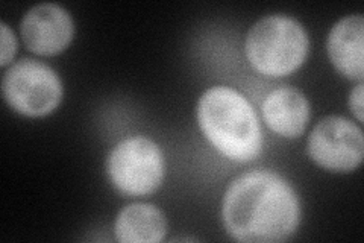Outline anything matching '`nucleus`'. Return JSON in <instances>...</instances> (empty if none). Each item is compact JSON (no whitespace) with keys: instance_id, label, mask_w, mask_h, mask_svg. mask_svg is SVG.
I'll use <instances>...</instances> for the list:
<instances>
[{"instance_id":"2","label":"nucleus","mask_w":364,"mask_h":243,"mask_svg":"<svg viewBox=\"0 0 364 243\" xmlns=\"http://www.w3.org/2000/svg\"><path fill=\"white\" fill-rule=\"evenodd\" d=\"M198 123L220 154L238 163L255 160L263 148L255 110L231 87L218 86L205 91L198 103Z\"/></svg>"},{"instance_id":"8","label":"nucleus","mask_w":364,"mask_h":243,"mask_svg":"<svg viewBox=\"0 0 364 243\" xmlns=\"http://www.w3.org/2000/svg\"><path fill=\"white\" fill-rule=\"evenodd\" d=\"M364 19L360 14L341 19L328 36V55L337 71L349 79L364 76Z\"/></svg>"},{"instance_id":"7","label":"nucleus","mask_w":364,"mask_h":243,"mask_svg":"<svg viewBox=\"0 0 364 243\" xmlns=\"http://www.w3.org/2000/svg\"><path fill=\"white\" fill-rule=\"evenodd\" d=\"M21 37L26 48L37 55H56L63 52L75 36L73 19L56 4L32 6L21 19Z\"/></svg>"},{"instance_id":"3","label":"nucleus","mask_w":364,"mask_h":243,"mask_svg":"<svg viewBox=\"0 0 364 243\" xmlns=\"http://www.w3.org/2000/svg\"><path fill=\"white\" fill-rule=\"evenodd\" d=\"M310 49L309 33L298 20L273 14L249 29L245 52L257 72L272 78L293 73L304 64Z\"/></svg>"},{"instance_id":"6","label":"nucleus","mask_w":364,"mask_h":243,"mask_svg":"<svg viewBox=\"0 0 364 243\" xmlns=\"http://www.w3.org/2000/svg\"><path fill=\"white\" fill-rule=\"evenodd\" d=\"M310 158L317 166L331 172L355 170L364 157V138L358 125L340 115L318 122L306 143Z\"/></svg>"},{"instance_id":"10","label":"nucleus","mask_w":364,"mask_h":243,"mask_svg":"<svg viewBox=\"0 0 364 243\" xmlns=\"http://www.w3.org/2000/svg\"><path fill=\"white\" fill-rule=\"evenodd\" d=\"M166 216L151 204H131L117 214L114 233L122 243H158L166 236Z\"/></svg>"},{"instance_id":"4","label":"nucleus","mask_w":364,"mask_h":243,"mask_svg":"<svg viewBox=\"0 0 364 243\" xmlns=\"http://www.w3.org/2000/svg\"><path fill=\"white\" fill-rule=\"evenodd\" d=\"M108 177L120 193L127 196H147L164 180L166 163L163 150L144 135L122 140L107 160Z\"/></svg>"},{"instance_id":"5","label":"nucleus","mask_w":364,"mask_h":243,"mask_svg":"<svg viewBox=\"0 0 364 243\" xmlns=\"http://www.w3.org/2000/svg\"><path fill=\"white\" fill-rule=\"evenodd\" d=\"M2 93L18 114L41 118L60 105L63 84L49 66L26 58L8 68L2 79Z\"/></svg>"},{"instance_id":"1","label":"nucleus","mask_w":364,"mask_h":243,"mask_svg":"<svg viewBox=\"0 0 364 243\" xmlns=\"http://www.w3.org/2000/svg\"><path fill=\"white\" fill-rule=\"evenodd\" d=\"M228 233L238 242L287 240L299 225L301 205L290 184L270 170H254L228 187L222 202Z\"/></svg>"},{"instance_id":"9","label":"nucleus","mask_w":364,"mask_h":243,"mask_svg":"<svg viewBox=\"0 0 364 243\" xmlns=\"http://www.w3.org/2000/svg\"><path fill=\"white\" fill-rule=\"evenodd\" d=\"M261 110L269 128L287 138L302 135L310 120L309 100L301 90L293 87H279L270 91Z\"/></svg>"},{"instance_id":"12","label":"nucleus","mask_w":364,"mask_h":243,"mask_svg":"<svg viewBox=\"0 0 364 243\" xmlns=\"http://www.w3.org/2000/svg\"><path fill=\"white\" fill-rule=\"evenodd\" d=\"M349 107L352 114L355 115V119L363 123V81L355 86V88L350 91L349 98Z\"/></svg>"},{"instance_id":"11","label":"nucleus","mask_w":364,"mask_h":243,"mask_svg":"<svg viewBox=\"0 0 364 243\" xmlns=\"http://www.w3.org/2000/svg\"><path fill=\"white\" fill-rule=\"evenodd\" d=\"M2 28V58H0V66H8L17 52V40L14 32L8 28L6 23H0Z\"/></svg>"}]
</instances>
